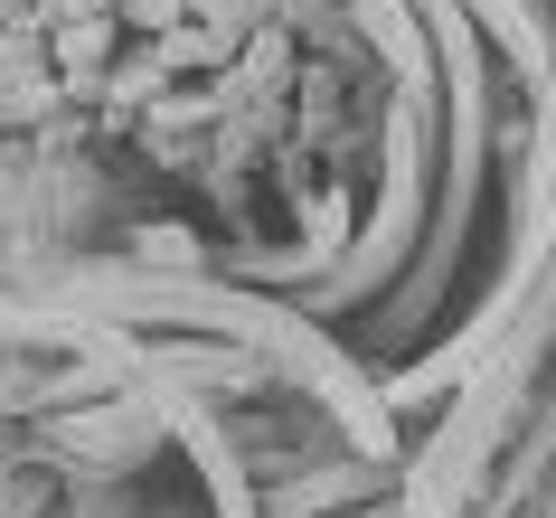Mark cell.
I'll use <instances>...</instances> for the list:
<instances>
[{"instance_id":"4","label":"cell","mask_w":556,"mask_h":518,"mask_svg":"<svg viewBox=\"0 0 556 518\" xmlns=\"http://www.w3.org/2000/svg\"><path fill=\"white\" fill-rule=\"evenodd\" d=\"M189 20H207V29H255V20H264V0H189Z\"/></svg>"},{"instance_id":"3","label":"cell","mask_w":556,"mask_h":518,"mask_svg":"<svg viewBox=\"0 0 556 518\" xmlns=\"http://www.w3.org/2000/svg\"><path fill=\"white\" fill-rule=\"evenodd\" d=\"M66 94H76V86H66L58 66H48V76H10V123H38L48 104H66Z\"/></svg>"},{"instance_id":"5","label":"cell","mask_w":556,"mask_h":518,"mask_svg":"<svg viewBox=\"0 0 556 518\" xmlns=\"http://www.w3.org/2000/svg\"><path fill=\"white\" fill-rule=\"evenodd\" d=\"M123 20H132V29H179V20H189V0H132V10H123Z\"/></svg>"},{"instance_id":"2","label":"cell","mask_w":556,"mask_h":518,"mask_svg":"<svg viewBox=\"0 0 556 518\" xmlns=\"http://www.w3.org/2000/svg\"><path fill=\"white\" fill-rule=\"evenodd\" d=\"M151 48H161V66H227L236 38H227V29H207V20H179V29H161Z\"/></svg>"},{"instance_id":"1","label":"cell","mask_w":556,"mask_h":518,"mask_svg":"<svg viewBox=\"0 0 556 518\" xmlns=\"http://www.w3.org/2000/svg\"><path fill=\"white\" fill-rule=\"evenodd\" d=\"M114 29H123V10H86V20H58L48 29V66H58L76 94L104 86V58H114Z\"/></svg>"}]
</instances>
